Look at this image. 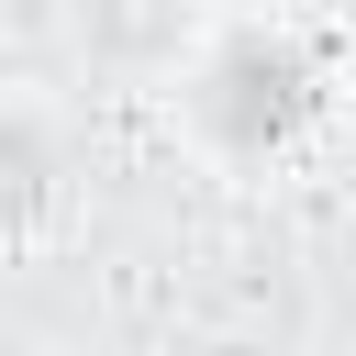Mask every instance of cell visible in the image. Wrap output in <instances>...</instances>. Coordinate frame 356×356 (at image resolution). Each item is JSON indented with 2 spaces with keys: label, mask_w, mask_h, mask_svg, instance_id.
Masks as SVG:
<instances>
[{
  "label": "cell",
  "mask_w": 356,
  "mask_h": 356,
  "mask_svg": "<svg viewBox=\"0 0 356 356\" xmlns=\"http://www.w3.org/2000/svg\"><path fill=\"white\" fill-rule=\"evenodd\" d=\"M334 111V67L289 11H211L178 33L167 56V122L222 167V178H267L289 167Z\"/></svg>",
  "instance_id": "6da1fadb"
},
{
  "label": "cell",
  "mask_w": 356,
  "mask_h": 356,
  "mask_svg": "<svg viewBox=\"0 0 356 356\" xmlns=\"http://www.w3.org/2000/svg\"><path fill=\"white\" fill-rule=\"evenodd\" d=\"M78 189H89L78 122L44 89H0V256H44L78 222Z\"/></svg>",
  "instance_id": "7a4b0ae2"
}]
</instances>
